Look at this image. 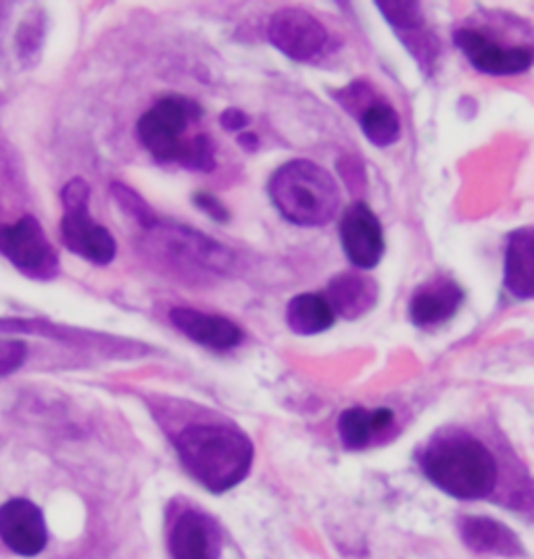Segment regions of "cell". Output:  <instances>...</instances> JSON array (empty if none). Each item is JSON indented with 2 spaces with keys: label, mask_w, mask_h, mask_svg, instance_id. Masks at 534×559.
Segmentation results:
<instances>
[{
  "label": "cell",
  "mask_w": 534,
  "mask_h": 559,
  "mask_svg": "<svg viewBox=\"0 0 534 559\" xmlns=\"http://www.w3.org/2000/svg\"><path fill=\"white\" fill-rule=\"evenodd\" d=\"M184 470L209 493H226L243 483L253 465L254 447L228 424H193L174 436Z\"/></svg>",
  "instance_id": "cell-1"
},
{
  "label": "cell",
  "mask_w": 534,
  "mask_h": 559,
  "mask_svg": "<svg viewBox=\"0 0 534 559\" xmlns=\"http://www.w3.org/2000/svg\"><path fill=\"white\" fill-rule=\"evenodd\" d=\"M426 479L456 499H483L497 486V461L470 434L436 436L422 456Z\"/></svg>",
  "instance_id": "cell-2"
},
{
  "label": "cell",
  "mask_w": 534,
  "mask_h": 559,
  "mask_svg": "<svg viewBox=\"0 0 534 559\" xmlns=\"http://www.w3.org/2000/svg\"><path fill=\"white\" fill-rule=\"evenodd\" d=\"M268 195L284 220L303 228L331 224L340 204L334 176L309 159H293L281 165L270 178Z\"/></svg>",
  "instance_id": "cell-3"
},
{
  "label": "cell",
  "mask_w": 534,
  "mask_h": 559,
  "mask_svg": "<svg viewBox=\"0 0 534 559\" xmlns=\"http://www.w3.org/2000/svg\"><path fill=\"white\" fill-rule=\"evenodd\" d=\"M63 220H61V240L72 253L107 265L115 259L117 245L109 229L97 224L90 215V186L82 178H74L61 190Z\"/></svg>",
  "instance_id": "cell-4"
},
{
  "label": "cell",
  "mask_w": 534,
  "mask_h": 559,
  "mask_svg": "<svg viewBox=\"0 0 534 559\" xmlns=\"http://www.w3.org/2000/svg\"><path fill=\"white\" fill-rule=\"evenodd\" d=\"M203 117V107L199 102L184 97H163L138 120L136 132L142 147L149 151L154 161L172 163L178 161L182 147V134L188 124Z\"/></svg>",
  "instance_id": "cell-5"
},
{
  "label": "cell",
  "mask_w": 534,
  "mask_h": 559,
  "mask_svg": "<svg viewBox=\"0 0 534 559\" xmlns=\"http://www.w3.org/2000/svg\"><path fill=\"white\" fill-rule=\"evenodd\" d=\"M0 253L27 278L52 280L61 270L59 254L52 249L40 222L32 215L0 229Z\"/></svg>",
  "instance_id": "cell-6"
},
{
  "label": "cell",
  "mask_w": 534,
  "mask_h": 559,
  "mask_svg": "<svg viewBox=\"0 0 534 559\" xmlns=\"http://www.w3.org/2000/svg\"><path fill=\"white\" fill-rule=\"evenodd\" d=\"M268 40L288 59L311 63L326 51L328 32L306 9L286 7L272 15L268 24Z\"/></svg>",
  "instance_id": "cell-7"
},
{
  "label": "cell",
  "mask_w": 534,
  "mask_h": 559,
  "mask_svg": "<svg viewBox=\"0 0 534 559\" xmlns=\"http://www.w3.org/2000/svg\"><path fill=\"white\" fill-rule=\"evenodd\" d=\"M340 243L357 270H374L384 254V229L378 215L363 201L349 204L340 222Z\"/></svg>",
  "instance_id": "cell-8"
},
{
  "label": "cell",
  "mask_w": 534,
  "mask_h": 559,
  "mask_svg": "<svg viewBox=\"0 0 534 559\" xmlns=\"http://www.w3.org/2000/svg\"><path fill=\"white\" fill-rule=\"evenodd\" d=\"M454 40L472 67L486 76H516L529 72L533 65V51L529 47H499L479 29L461 27Z\"/></svg>",
  "instance_id": "cell-9"
},
{
  "label": "cell",
  "mask_w": 534,
  "mask_h": 559,
  "mask_svg": "<svg viewBox=\"0 0 534 559\" xmlns=\"http://www.w3.org/2000/svg\"><path fill=\"white\" fill-rule=\"evenodd\" d=\"M151 232H154V238H159V245L165 249V253L179 263H193L201 270L226 272L234 261V254L224 245L195 229L157 222Z\"/></svg>",
  "instance_id": "cell-10"
},
{
  "label": "cell",
  "mask_w": 534,
  "mask_h": 559,
  "mask_svg": "<svg viewBox=\"0 0 534 559\" xmlns=\"http://www.w3.org/2000/svg\"><path fill=\"white\" fill-rule=\"evenodd\" d=\"M0 538L17 556H38L49 538L45 513L27 499L7 501L0 508Z\"/></svg>",
  "instance_id": "cell-11"
},
{
  "label": "cell",
  "mask_w": 534,
  "mask_h": 559,
  "mask_svg": "<svg viewBox=\"0 0 534 559\" xmlns=\"http://www.w3.org/2000/svg\"><path fill=\"white\" fill-rule=\"evenodd\" d=\"M465 295L461 286L449 278H433L422 284L411 301L409 318L418 328H436L454 320Z\"/></svg>",
  "instance_id": "cell-12"
},
{
  "label": "cell",
  "mask_w": 534,
  "mask_h": 559,
  "mask_svg": "<svg viewBox=\"0 0 534 559\" xmlns=\"http://www.w3.org/2000/svg\"><path fill=\"white\" fill-rule=\"evenodd\" d=\"M172 324L193 343L215 351H228L243 343L245 332L224 315H211L190 307H174L170 311Z\"/></svg>",
  "instance_id": "cell-13"
},
{
  "label": "cell",
  "mask_w": 534,
  "mask_h": 559,
  "mask_svg": "<svg viewBox=\"0 0 534 559\" xmlns=\"http://www.w3.org/2000/svg\"><path fill=\"white\" fill-rule=\"evenodd\" d=\"M172 559H220V534L215 524L195 509L179 515L170 534Z\"/></svg>",
  "instance_id": "cell-14"
},
{
  "label": "cell",
  "mask_w": 534,
  "mask_h": 559,
  "mask_svg": "<svg viewBox=\"0 0 534 559\" xmlns=\"http://www.w3.org/2000/svg\"><path fill=\"white\" fill-rule=\"evenodd\" d=\"M381 299L378 282L359 272H343L334 276L328 284V303L334 315L343 320L356 322L359 318L368 315Z\"/></svg>",
  "instance_id": "cell-15"
},
{
  "label": "cell",
  "mask_w": 534,
  "mask_h": 559,
  "mask_svg": "<svg viewBox=\"0 0 534 559\" xmlns=\"http://www.w3.org/2000/svg\"><path fill=\"white\" fill-rule=\"evenodd\" d=\"M463 543L476 554H495L506 558H518L524 554L518 536L506 524L486 518V515H468L459 524Z\"/></svg>",
  "instance_id": "cell-16"
},
{
  "label": "cell",
  "mask_w": 534,
  "mask_h": 559,
  "mask_svg": "<svg viewBox=\"0 0 534 559\" xmlns=\"http://www.w3.org/2000/svg\"><path fill=\"white\" fill-rule=\"evenodd\" d=\"M506 288L520 301L533 299L534 232L531 226L516 229L509 236L506 251Z\"/></svg>",
  "instance_id": "cell-17"
},
{
  "label": "cell",
  "mask_w": 534,
  "mask_h": 559,
  "mask_svg": "<svg viewBox=\"0 0 534 559\" xmlns=\"http://www.w3.org/2000/svg\"><path fill=\"white\" fill-rule=\"evenodd\" d=\"M395 422V413L388 407L368 411L365 407H351L343 411L338 420V433L343 445L351 451H359L370 445L372 436L390 428Z\"/></svg>",
  "instance_id": "cell-18"
},
{
  "label": "cell",
  "mask_w": 534,
  "mask_h": 559,
  "mask_svg": "<svg viewBox=\"0 0 534 559\" xmlns=\"http://www.w3.org/2000/svg\"><path fill=\"white\" fill-rule=\"evenodd\" d=\"M334 311L326 297L315 293L297 295L286 307V324L299 336H315L334 326Z\"/></svg>",
  "instance_id": "cell-19"
},
{
  "label": "cell",
  "mask_w": 534,
  "mask_h": 559,
  "mask_svg": "<svg viewBox=\"0 0 534 559\" xmlns=\"http://www.w3.org/2000/svg\"><path fill=\"white\" fill-rule=\"evenodd\" d=\"M359 126L363 136L374 145V147H390L399 140L401 136V117L399 113L386 104V102L374 101L370 102L359 115Z\"/></svg>",
  "instance_id": "cell-20"
},
{
  "label": "cell",
  "mask_w": 534,
  "mask_h": 559,
  "mask_svg": "<svg viewBox=\"0 0 534 559\" xmlns=\"http://www.w3.org/2000/svg\"><path fill=\"white\" fill-rule=\"evenodd\" d=\"M384 20L397 29V34L415 32L420 27H426L422 7L418 2H403V0H384L376 2Z\"/></svg>",
  "instance_id": "cell-21"
},
{
  "label": "cell",
  "mask_w": 534,
  "mask_h": 559,
  "mask_svg": "<svg viewBox=\"0 0 534 559\" xmlns=\"http://www.w3.org/2000/svg\"><path fill=\"white\" fill-rule=\"evenodd\" d=\"M178 163L186 170L195 172H213L215 170V147L207 134H199L184 142Z\"/></svg>",
  "instance_id": "cell-22"
},
{
  "label": "cell",
  "mask_w": 534,
  "mask_h": 559,
  "mask_svg": "<svg viewBox=\"0 0 534 559\" xmlns=\"http://www.w3.org/2000/svg\"><path fill=\"white\" fill-rule=\"evenodd\" d=\"M111 192H113L115 201L120 203V207L126 211L129 218H134V220H136L140 226H145V228H153L154 224H157L153 211H151V207L147 204V201H145L136 190H132L126 184L115 182V184L111 186Z\"/></svg>",
  "instance_id": "cell-23"
},
{
  "label": "cell",
  "mask_w": 534,
  "mask_h": 559,
  "mask_svg": "<svg viewBox=\"0 0 534 559\" xmlns=\"http://www.w3.org/2000/svg\"><path fill=\"white\" fill-rule=\"evenodd\" d=\"M27 359V345L20 338H0V378L15 374Z\"/></svg>",
  "instance_id": "cell-24"
},
{
  "label": "cell",
  "mask_w": 534,
  "mask_h": 559,
  "mask_svg": "<svg viewBox=\"0 0 534 559\" xmlns=\"http://www.w3.org/2000/svg\"><path fill=\"white\" fill-rule=\"evenodd\" d=\"M193 203L197 204L204 215H209L218 224H228L229 218H232L226 204L222 203L218 197L203 192V190L193 195Z\"/></svg>",
  "instance_id": "cell-25"
},
{
  "label": "cell",
  "mask_w": 534,
  "mask_h": 559,
  "mask_svg": "<svg viewBox=\"0 0 534 559\" xmlns=\"http://www.w3.org/2000/svg\"><path fill=\"white\" fill-rule=\"evenodd\" d=\"M17 45H20V54L24 59L29 54H36L42 45V27L32 24L29 20H24V24L20 27V34H17Z\"/></svg>",
  "instance_id": "cell-26"
},
{
  "label": "cell",
  "mask_w": 534,
  "mask_h": 559,
  "mask_svg": "<svg viewBox=\"0 0 534 559\" xmlns=\"http://www.w3.org/2000/svg\"><path fill=\"white\" fill-rule=\"evenodd\" d=\"M220 122H222V127L228 129V132H240L243 127L249 126V115L245 111H240V109L229 107V109L222 113Z\"/></svg>",
  "instance_id": "cell-27"
},
{
  "label": "cell",
  "mask_w": 534,
  "mask_h": 559,
  "mask_svg": "<svg viewBox=\"0 0 534 559\" xmlns=\"http://www.w3.org/2000/svg\"><path fill=\"white\" fill-rule=\"evenodd\" d=\"M238 145H240L245 151L254 153V151L259 149V138H257V134H240V136H238Z\"/></svg>",
  "instance_id": "cell-28"
}]
</instances>
